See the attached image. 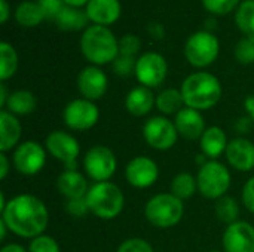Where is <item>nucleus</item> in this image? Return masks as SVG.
Masks as SVG:
<instances>
[{"label":"nucleus","instance_id":"obj_1","mask_svg":"<svg viewBox=\"0 0 254 252\" xmlns=\"http://www.w3.org/2000/svg\"><path fill=\"white\" fill-rule=\"evenodd\" d=\"M1 221L9 232L25 239L42 236L49 224L46 205L33 195H18L12 198L1 211Z\"/></svg>","mask_w":254,"mask_h":252},{"label":"nucleus","instance_id":"obj_2","mask_svg":"<svg viewBox=\"0 0 254 252\" xmlns=\"http://www.w3.org/2000/svg\"><path fill=\"white\" fill-rule=\"evenodd\" d=\"M182 95L186 107L198 111L213 108L222 98V85L219 79L207 71H198L185 79Z\"/></svg>","mask_w":254,"mask_h":252},{"label":"nucleus","instance_id":"obj_3","mask_svg":"<svg viewBox=\"0 0 254 252\" xmlns=\"http://www.w3.org/2000/svg\"><path fill=\"white\" fill-rule=\"evenodd\" d=\"M80 50L89 62L103 65L119 56V42L107 27L91 25L82 34Z\"/></svg>","mask_w":254,"mask_h":252},{"label":"nucleus","instance_id":"obj_4","mask_svg":"<svg viewBox=\"0 0 254 252\" xmlns=\"http://www.w3.org/2000/svg\"><path fill=\"white\" fill-rule=\"evenodd\" d=\"M85 199L91 214L101 220L116 218L121 215L125 205V196L122 190L110 181H101L91 186Z\"/></svg>","mask_w":254,"mask_h":252},{"label":"nucleus","instance_id":"obj_5","mask_svg":"<svg viewBox=\"0 0 254 252\" xmlns=\"http://www.w3.org/2000/svg\"><path fill=\"white\" fill-rule=\"evenodd\" d=\"M147 221L158 229H170L177 226L185 215L183 201L173 193H159L149 199L144 206Z\"/></svg>","mask_w":254,"mask_h":252},{"label":"nucleus","instance_id":"obj_6","mask_svg":"<svg viewBox=\"0 0 254 252\" xmlns=\"http://www.w3.org/2000/svg\"><path fill=\"white\" fill-rule=\"evenodd\" d=\"M196 181L198 192L204 198L217 201L226 196V192L231 187V172L223 163L217 160H208L207 163L201 165Z\"/></svg>","mask_w":254,"mask_h":252},{"label":"nucleus","instance_id":"obj_7","mask_svg":"<svg viewBox=\"0 0 254 252\" xmlns=\"http://www.w3.org/2000/svg\"><path fill=\"white\" fill-rule=\"evenodd\" d=\"M219 49V40L214 34L210 31H196L186 42L185 56L190 65L202 68L216 61Z\"/></svg>","mask_w":254,"mask_h":252},{"label":"nucleus","instance_id":"obj_8","mask_svg":"<svg viewBox=\"0 0 254 252\" xmlns=\"http://www.w3.org/2000/svg\"><path fill=\"white\" fill-rule=\"evenodd\" d=\"M83 168L86 175L95 183L109 181L118 168L115 153L106 146L91 147L83 157Z\"/></svg>","mask_w":254,"mask_h":252},{"label":"nucleus","instance_id":"obj_9","mask_svg":"<svg viewBox=\"0 0 254 252\" xmlns=\"http://www.w3.org/2000/svg\"><path fill=\"white\" fill-rule=\"evenodd\" d=\"M45 147L52 157L64 163L65 171H76L80 146L71 134L64 131H52L45 140Z\"/></svg>","mask_w":254,"mask_h":252},{"label":"nucleus","instance_id":"obj_10","mask_svg":"<svg viewBox=\"0 0 254 252\" xmlns=\"http://www.w3.org/2000/svg\"><path fill=\"white\" fill-rule=\"evenodd\" d=\"M143 137L152 149L164 151L176 146L179 132L174 122L164 116H155L144 123Z\"/></svg>","mask_w":254,"mask_h":252},{"label":"nucleus","instance_id":"obj_11","mask_svg":"<svg viewBox=\"0 0 254 252\" xmlns=\"http://www.w3.org/2000/svg\"><path fill=\"white\" fill-rule=\"evenodd\" d=\"M63 117L67 128L73 131H88L97 125L100 119V110L94 101L77 98L65 105Z\"/></svg>","mask_w":254,"mask_h":252},{"label":"nucleus","instance_id":"obj_12","mask_svg":"<svg viewBox=\"0 0 254 252\" xmlns=\"http://www.w3.org/2000/svg\"><path fill=\"white\" fill-rule=\"evenodd\" d=\"M46 147L37 141H24L21 143L12 156L15 169L22 175H36L39 174L46 163Z\"/></svg>","mask_w":254,"mask_h":252},{"label":"nucleus","instance_id":"obj_13","mask_svg":"<svg viewBox=\"0 0 254 252\" xmlns=\"http://www.w3.org/2000/svg\"><path fill=\"white\" fill-rule=\"evenodd\" d=\"M168 73V64L165 58L158 52L143 53L135 64V76L141 86L158 88L164 83Z\"/></svg>","mask_w":254,"mask_h":252},{"label":"nucleus","instance_id":"obj_14","mask_svg":"<svg viewBox=\"0 0 254 252\" xmlns=\"http://www.w3.org/2000/svg\"><path fill=\"white\" fill-rule=\"evenodd\" d=\"M159 168L156 162L146 156L134 157L125 168L127 181L135 189H147L158 181Z\"/></svg>","mask_w":254,"mask_h":252},{"label":"nucleus","instance_id":"obj_15","mask_svg":"<svg viewBox=\"0 0 254 252\" xmlns=\"http://www.w3.org/2000/svg\"><path fill=\"white\" fill-rule=\"evenodd\" d=\"M225 252H254V226L247 221L229 224L222 238Z\"/></svg>","mask_w":254,"mask_h":252},{"label":"nucleus","instance_id":"obj_16","mask_svg":"<svg viewBox=\"0 0 254 252\" xmlns=\"http://www.w3.org/2000/svg\"><path fill=\"white\" fill-rule=\"evenodd\" d=\"M109 80L103 70L95 65L85 67L77 76V88L85 100L97 101L107 92Z\"/></svg>","mask_w":254,"mask_h":252},{"label":"nucleus","instance_id":"obj_17","mask_svg":"<svg viewBox=\"0 0 254 252\" xmlns=\"http://www.w3.org/2000/svg\"><path fill=\"white\" fill-rule=\"evenodd\" d=\"M226 159L228 163L240 171V172H250L254 169V143L247 138H234L229 141L226 149Z\"/></svg>","mask_w":254,"mask_h":252},{"label":"nucleus","instance_id":"obj_18","mask_svg":"<svg viewBox=\"0 0 254 252\" xmlns=\"http://www.w3.org/2000/svg\"><path fill=\"white\" fill-rule=\"evenodd\" d=\"M174 125L177 128L179 135H182L186 140H198L207 129L201 111L190 107H185L176 114Z\"/></svg>","mask_w":254,"mask_h":252},{"label":"nucleus","instance_id":"obj_19","mask_svg":"<svg viewBox=\"0 0 254 252\" xmlns=\"http://www.w3.org/2000/svg\"><path fill=\"white\" fill-rule=\"evenodd\" d=\"M86 15L95 25H110L121 16L119 0H89L86 4Z\"/></svg>","mask_w":254,"mask_h":252},{"label":"nucleus","instance_id":"obj_20","mask_svg":"<svg viewBox=\"0 0 254 252\" xmlns=\"http://www.w3.org/2000/svg\"><path fill=\"white\" fill-rule=\"evenodd\" d=\"M22 126L15 114L7 110L0 111V153H7L18 147Z\"/></svg>","mask_w":254,"mask_h":252},{"label":"nucleus","instance_id":"obj_21","mask_svg":"<svg viewBox=\"0 0 254 252\" xmlns=\"http://www.w3.org/2000/svg\"><path fill=\"white\" fill-rule=\"evenodd\" d=\"M57 189L63 196L67 198V201L82 199L89 190L86 178L77 171H64L60 174L57 178Z\"/></svg>","mask_w":254,"mask_h":252},{"label":"nucleus","instance_id":"obj_22","mask_svg":"<svg viewBox=\"0 0 254 252\" xmlns=\"http://www.w3.org/2000/svg\"><path fill=\"white\" fill-rule=\"evenodd\" d=\"M156 105V98L153 92L146 86H137L128 92L125 98V108L135 117L146 116Z\"/></svg>","mask_w":254,"mask_h":252},{"label":"nucleus","instance_id":"obj_23","mask_svg":"<svg viewBox=\"0 0 254 252\" xmlns=\"http://www.w3.org/2000/svg\"><path fill=\"white\" fill-rule=\"evenodd\" d=\"M228 137L226 132L220 126H210L205 129L202 137L199 138V147L204 153V156L210 157L211 160H216L219 156H222L228 149Z\"/></svg>","mask_w":254,"mask_h":252},{"label":"nucleus","instance_id":"obj_24","mask_svg":"<svg viewBox=\"0 0 254 252\" xmlns=\"http://www.w3.org/2000/svg\"><path fill=\"white\" fill-rule=\"evenodd\" d=\"M36 105L37 101L34 94L25 89H19L9 95L6 102V110L15 116H25L33 113L36 110Z\"/></svg>","mask_w":254,"mask_h":252},{"label":"nucleus","instance_id":"obj_25","mask_svg":"<svg viewBox=\"0 0 254 252\" xmlns=\"http://www.w3.org/2000/svg\"><path fill=\"white\" fill-rule=\"evenodd\" d=\"M89 18L86 15V12L70 6V4H64V7L61 9V12L58 13L55 24L64 30V31H74V30H80L88 24Z\"/></svg>","mask_w":254,"mask_h":252},{"label":"nucleus","instance_id":"obj_26","mask_svg":"<svg viewBox=\"0 0 254 252\" xmlns=\"http://www.w3.org/2000/svg\"><path fill=\"white\" fill-rule=\"evenodd\" d=\"M15 19L24 27H34L46 19V16L37 1H22L15 9Z\"/></svg>","mask_w":254,"mask_h":252},{"label":"nucleus","instance_id":"obj_27","mask_svg":"<svg viewBox=\"0 0 254 252\" xmlns=\"http://www.w3.org/2000/svg\"><path fill=\"white\" fill-rule=\"evenodd\" d=\"M183 105H186V104H185L182 91H179V89L168 88L156 97V108L162 114H167V116L177 114L182 108H185Z\"/></svg>","mask_w":254,"mask_h":252},{"label":"nucleus","instance_id":"obj_28","mask_svg":"<svg viewBox=\"0 0 254 252\" xmlns=\"http://www.w3.org/2000/svg\"><path fill=\"white\" fill-rule=\"evenodd\" d=\"M198 192V181L189 172L177 174L171 181V193L180 201L190 199Z\"/></svg>","mask_w":254,"mask_h":252},{"label":"nucleus","instance_id":"obj_29","mask_svg":"<svg viewBox=\"0 0 254 252\" xmlns=\"http://www.w3.org/2000/svg\"><path fill=\"white\" fill-rule=\"evenodd\" d=\"M18 68V55L12 45L1 42L0 43V80L4 82L10 79Z\"/></svg>","mask_w":254,"mask_h":252},{"label":"nucleus","instance_id":"obj_30","mask_svg":"<svg viewBox=\"0 0 254 252\" xmlns=\"http://www.w3.org/2000/svg\"><path fill=\"white\" fill-rule=\"evenodd\" d=\"M214 211H216L217 218L228 226L240 221L238 220V217H240L238 202L231 196H223V198L217 199L216 205H214Z\"/></svg>","mask_w":254,"mask_h":252},{"label":"nucleus","instance_id":"obj_31","mask_svg":"<svg viewBox=\"0 0 254 252\" xmlns=\"http://www.w3.org/2000/svg\"><path fill=\"white\" fill-rule=\"evenodd\" d=\"M238 28L247 36H254V0H246L235 15Z\"/></svg>","mask_w":254,"mask_h":252},{"label":"nucleus","instance_id":"obj_32","mask_svg":"<svg viewBox=\"0 0 254 252\" xmlns=\"http://www.w3.org/2000/svg\"><path fill=\"white\" fill-rule=\"evenodd\" d=\"M235 58L241 64L254 62V36H246L235 46Z\"/></svg>","mask_w":254,"mask_h":252},{"label":"nucleus","instance_id":"obj_33","mask_svg":"<svg viewBox=\"0 0 254 252\" xmlns=\"http://www.w3.org/2000/svg\"><path fill=\"white\" fill-rule=\"evenodd\" d=\"M28 252H61L58 242L52 236H37L30 242Z\"/></svg>","mask_w":254,"mask_h":252},{"label":"nucleus","instance_id":"obj_34","mask_svg":"<svg viewBox=\"0 0 254 252\" xmlns=\"http://www.w3.org/2000/svg\"><path fill=\"white\" fill-rule=\"evenodd\" d=\"M240 0H202L204 7L216 15H225L231 10H234V7L238 4Z\"/></svg>","mask_w":254,"mask_h":252},{"label":"nucleus","instance_id":"obj_35","mask_svg":"<svg viewBox=\"0 0 254 252\" xmlns=\"http://www.w3.org/2000/svg\"><path fill=\"white\" fill-rule=\"evenodd\" d=\"M116 252H155L152 245L141 238H131L124 241Z\"/></svg>","mask_w":254,"mask_h":252},{"label":"nucleus","instance_id":"obj_36","mask_svg":"<svg viewBox=\"0 0 254 252\" xmlns=\"http://www.w3.org/2000/svg\"><path fill=\"white\" fill-rule=\"evenodd\" d=\"M140 50V39L134 34H125L119 42V55L135 56Z\"/></svg>","mask_w":254,"mask_h":252},{"label":"nucleus","instance_id":"obj_37","mask_svg":"<svg viewBox=\"0 0 254 252\" xmlns=\"http://www.w3.org/2000/svg\"><path fill=\"white\" fill-rule=\"evenodd\" d=\"M135 64L137 61L134 59V56H125V55H119L115 61H113V70L116 74L119 76H128L132 71H135Z\"/></svg>","mask_w":254,"mask_h":252},{"label":"nucleus","instance_id":"obj_38","mask_svg":"<svg viewBox=\"0 0 254 252\" xmlns=\"http://www.w3.org/2000/svg\"><path fill=\"white\" fill-rule=\"evenodd\" d=\"M65 211H67L70 215L77 217V218L86 217V215L91 212L85 198H82V199H71V201H67V203H65Z\"/></svg>","mask_w":254,"mask_h":252},{"label":"nucleus","instance_id":"obj_39","mask_svg":"<svg viewBox=\"0 0 254 252\" xmlns=\"http://www.w3.org/2000/svg\"><path fill=\"white\" fill-rule=\"evenodd\" d=\"M37 3L40 4L46 19L49 21H55L58 13L64 7V0H37Z\"/></svg>","mask_w":254,"mask_h":252},{"label":"nucleus","instance_id":"obj_40","mask_svg":"<svg viewBox=\"0 0 254 252\" xmlns=\"http://www.w3.org/2000/svg\"><path fill=\"white\" fill-rule=\"evenodd\" d=\"M243 203L252 214H254V177L247 180L243 187Z\"/></svg>","mask_w":254,"mask_h":252},{"label":"nucleus","instance_id":"obj_41","mask_svg":"<svg viewBox=\"0 0 254 252\" xmlns=\"http://www.w3.org/2000/svg\"><path fill=\"white\" fill-rule=\"evenodd\" d=\"M9 172V160L6 153H0V178L4 180Z\"/></svg>","mask_w":254,"mask_h":252},{"label":"nucleus","instance_id":"obj_42","mask_svg":"<svg viewBox=\"0 0 254 252\" xmlns=\"http://www.w3.org/2000/svg\"><path fill=\"white\" fill-rule=\"evenodd\" d=\"M149 33H150L152 37L161 39V37H164V27H162L161 24H158V22H153V24H150V27H149Z\"/></svg>","mask_w":254,"mask_h":252},{"label":"nucleus","instance_id":"obj_43","mask_svg":"<svg viewBox=\"0 0 254 252\" xmlns=\"http://www.w3.org/2000/svg\"><path fill=\"white\" fill-rule=\"evenodd\" d=\"M244 105H246V110H247V114H249V117L252 119L254 122V94L252 95H249L247 98H246V102H244Z\"/></svg>","mask_w":254,"mask_h":252},{"label":"nucleus","instance_id":"obj_44","mask_svg":"<svg viewBox=\"0 0 254 252\" xmlns=\"http://www.w3.org/2000/svg\"><path fill=\"white\" fill-rule=\"evenodd\" d=\"M0 10H1V16H0V22L4 24L9 18V4L6 0H0Z\"/></svg>","mask_w":254,"mask_h":252},{"label":"nucleus","instance_id":"obj_45","mask_svg":"<svg viewBox=\"0 0 254 252\" xmlns=\"http://www.w3.org/2000/svg\"><path fill=\"white\" fill-rule=\"evenodd\" d=\"M0 252H27V251L24 250V247H21V245H18V244H9V245L3 247Z\"/></svg>","mask_w":254,"mask_h":252},{"label":"nucleus","instance_id":"obj_46","mask_svg":"<svg viewBox=\"0 0 254 252\" xmlns=\"http://www.w3.org/2000/svg\"><path fill=\"white\" fill-rule=\"evenodd\" d=\"M7 98H9V95L6 94V86H4V83H1L0 85V107H6Z\"/></svg>","mask_w":254,"mask_h":252},{"label":"nucleus","instance_id":"obj_47","mask_svg":"<svg viewBox=\"0 0 254 252\" xmlns=\"http://www.w3.org/2000/svg\"><path fill=\"white\" fill-rule=\"evenodd\" d=\"M89 0H64L65 4H70V6H74V7H79V6H83L85 3L88 4Z\"/></svg>","mask_w":254,"mask_h":252},{"label":"nucleus","instance_id":"obj_48","mask_svg":"<svg viewBox=\"0 0 254 252\" xmlns=\"http://www.w3.org/2000/svg\"><path fill=\"white\" fill-rule=\"evenodd\" d=\"M7 226L0 220V241H4L6 239V232H7Z\"/></svg>","mask_w":254,"mask_h":252},{"label":"nucleus","instance_id":"obj_49","mask_svg":"<svg viewBox=\"0 0 254 252\" xmlns=\"http://www.w3.org/2000/svg\"><path fill=\"white\" fill-rule=\"evenodd\" d=\"M210 252H220V251H210Z\"/></svg>","mask_w":254,"mask_h":252}]
</instances>
